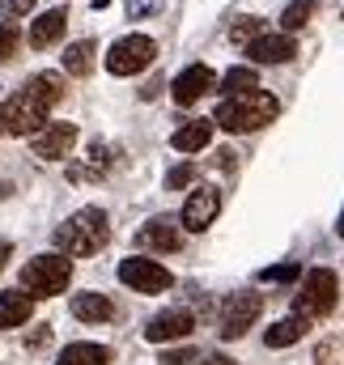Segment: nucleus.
Returning <instances> with one entry per match:
<instances>
[{"label": "nucleus", "mask_w": 344, "mask_h": 365, "mask_svg": "<svg viewBox=\"0 0 344 365\" xmlns=\"http://www.w3.org/2000/svg\"><path fill=\"white\" fill-rule=\"evenodd\" d=\"M106 242H111V225H106V212L102 208H81L64 225H56V247L64 255H73V259L98 255Z\"/></svg>", "instance_id": "1"}, {"label": "nucleus", "mask_w": 344, "mask_h": 365, "mask_svg": "<svg viewBox=\"0 0 344 365\" xmlns=\"http://www.w3.org/2000/svg\"><path fill=\"white\" fill-rule=\"evenodd\" d=\"M276 98L263 90H247V93H234V98H221L217 115H213V128H226V132H256L263 123L276 119Z\"/></svg>", "instance_id": "2"}, {"label": "nucleus", "mask_w": 344, "mask_h": 365, "mask_svg": "<svg viewBox=\"0 0 344 365\" xmlns=\"http://www.w3.org/2000/svg\"><path fill=\"white\" fill-rule=\"evenodd\" d=\"M69 280H73V264H69L64 255H34V259L21 268V289H26L30 302H34V297H56V293H64Z\"/></svg>", "instance_id": "3"}, {"label": "nucleus", "mask_w": 344, "mask_h": 365, "mask_svg": "<svg viewBox=\"0 0 344 365\" xmlns=\"http://www.w3.org/2000/svg\"><path fill=\"white\" fill-rule=\"evenodd\" d=\"M336 302H340V280L336 272H328V268H310V272L302 276V293H298V319H328L332 310H336Z\"/></svg>", "instance_id": "4"}, {"label": "nucleus", "mask_w": 344, "mask_h": 365, "mask_svg": "<svg viewBox=\"0 0 344 365\" xmlns=\"http://www.w3.org/2000/svg\"><path fill=\"white\" fill-rule=\"evenodd\" d=\"M47 110H51V106H43L30 90H21L0 106V128H4L9 136H39V132L47 128Z\"/></svg>", "instance_id": "5"}, {"label": "nucleus", "mask_w": 344, "mask_h": 365, "mask_svg": "<svg viewBox=\"0 0 344 365\" xmlns=\"http://www.w3.org/2000/svg\"><path fill=\"white\" fill-rule=\"evenodd\" d=\"M158 60V43L149 34H128L119 43H111V56H106V73L115 77H132L141 68H149Z\"/></svg>", "instance_id": "6"}, {"label": "nucleus", "mask_w": 344, "mask_h": 365, "mask_svg": "<svg viewBox=\"0 0 344 365\" xmlns=\"http://www.w3.org/2000/svg\"><path fill=\"white\" fill-rule=\"evenodd\" d=\"M259 310H263V297L259 293H230L226 302H221V340H243L251 327H256V319H259Z\"/></svg>", "instance_id": "7"}, {"label": "nucleus", "mask_w": 344, "mask_h": 365, "mask_svg": "<svg viewBox=\"0 0 344 365\" xmlns=\"http://www.w3.org/2000/svg\"><path fill=\"white\" fill-rule=\"evenodd\" d=\"M119 280L128 284V289H136V293H166L174 284V276L158 264V259H123L119 264Z\"/></svg>", "instance_id": "8"}, {"label": "nucleus", "mask_w": 344, "mask_h": 365, "mask_svg": "<svg viewBox=\"0 0 344 365\" xmlns=\"http://www.w3.org/2000/svg\"><path fill=\"white\" fill-rule=\"evenodd\" d=\"M221 212V191L217 187H196L191 195H187V204H183V230H191V234H204L208 225H213V217Z\"/></svg>", "instance_id": "9"}, {"label": "nucleus", "mask_w": 344, "mask_h": 365, "mask_svg": "<svg viewBox=\"0 0 344 365\" xmlns=\"http://www.w3.org/2000/svg\"><path fill=\"white\" fill-rule=\"evenodd\" d=\"M73 145H77V123H47V128L34 136V158L60 162V158L73 153Z\"/></svg>", "instance_id": "10"}, {"label": "nucleus", "mask_w": 344, "mask_h": 365, "mask_svg": "<svg viewBox=\"0 0 344 365\" xmlns=\"http://www.w3.org/2000/svg\"><path fill=\"white\" fill-rule=\"evenodd\" d=\"M191 331H196V314H191V310H162L158 319H149L145 340L166 344V340H187Z\"/></svg>", "instance_id": "11"}, {"label": "nucleus", "mask_w": 344, "mask_h": 365, "mask_svg": "<svg viewBox=\"0 0 344 365\" xmlns=\"http://www.w3.org/2000/svg\"><path fill=\"white\" fill-rule=\"evenodd\" d=\"M213 68L208 64H191V68H183L178 77H174V86H171V98L178 102V106H191V102H200L204 93L213 90Z\"/></svg>", "instance_id": "12"}, {"label": "nucleus", "mask_w": 344, "mask_h": 365, "mask_svg": "<svg viewBox=\"0 0 344 365\" xmlns=\"http://www.w3.org/2000/svg\"><path fill=\"white\" fill-rule=\"evenodd\" d=\"M247 56L256 64H285V60L298 56V43H293V34H259L256 43L247 47Z\"/></svg>", "instance_id": "13"}, {"label": "nucleus", "mask_w": 344, "mask_h": 365, "mask_svg": "<svg viewBox=\"0 0 344 365\" xmlns=\"http://www.w3.org/2000/svg\"><path fill=\"white\" fill-rule=\"evenodd\" d=\"M136 242L141 247H149V251H178L183 247V234H178V225H174V217H153L141 234H136Z\"/></svg>", "instance_id": "14"}, {"label": "nucleus", "mask_w": 344, "mask_h": 365, "mask_svg": "<svg viewBox=\"0 0 344 365\" xmlns=\"http://www.w3.org/2000/svg\"><path fill=\"white\" fill-rule=\"evenodd\" d=\"M64 30H69V13H64V9H47V13L30 26V47L43 51V47H51L56 38H64Z\"/></svg>", "instance_id": "15"}, {"label": "nucleus", "mask_w": 344, "mask_h": 365, "mask_svg": "<svg viewBox=\"0 0 344 365\" xmlns=\"http://www.w3.org/2000/svg\"><path fill=\"white\" fill-rule=\"evenodd\" d=\"M30 314H34V302H30L21 289H9V293H0V331H9V327H21Z\"/></svg>", "instance_id": "16"}, {"label": "nucleus", "mask_w": 344, "mask_h": 365, "mask_svg": "<svg viewBox=\"0 0 344 365\" xmlns=\"http://www.w3.org/2000/svg\"><path fill=\"white\" fill-rule=\"evenodd\" d=\"M73 314H77L81 323H111V319H115V306H111V297H102V293H77V297H73Z\"/></svg>", "instance_id": "17"}, {"label": "nucleus", "mask_w": 344, "mask_h": 365, "mask_svg": "<svg viewBox=\"0 0 344 365\" xmlns=\"http://www.w3.org/2000/svg\"><path fill=\"white\" fill-rule=\"evenodd\" d=\"M213 140V119H191L187 128H178L171 136V145L178 153H196V149H204Z\"/></svg>", "instance_id": "18"}, {"label": "nucleus", "mask_w": 344, "mask_h": 365, "mask_svg": "<svg viewBox=\"0 0 344 365\" xmlns=\"http://www.w3.org/2000/svg\"><path fill=\"white\" fill-rule=\"evenodd\" d=\"M302 336H306V319H298V314H293V319L272 323V327L263 331V344H268V349H289V344H298Z\"/></svg>", "instance_id": "19"}, {"label": "nucleus", "mask_w": 344, "mask_h": 365, "mask_svg": "<svg viewBox=\"0 0 344 365\" xmlns=\"http://www.w3.org/2000/svg\"><path fill=\"white\" fill-rule=\"evenodd\" d=\"M111 361V349H102V344H69L60 357H56V365H106Z\"/></svg>", "instance_id": "20"}, {"label": "nucleus", "mask_w": 344, "mask_h": 365, "mask_svg": "<svg viewBox=\"0 0 344 365\" xmlns=\"http://www.w3.org/2000/svg\"><path fill=\"white\" fill-rule=\"evenodd\" d=\"M26 90L34 93L43 106H56V102L64 98V77H60V73H34V77L26 81Z\"/></svg>", "instance_id": "21"}, {"label": "nucleus", "mask_w": 344, "mask_h": 365, "mask_svg": "<svg viewBox=\"0 0 344 365\" xmlns=\"http://www.w3.org/2000/svg\"><path fill=\"white\" fill-rule=\"evenodd\" d=\"M93 38H81V43H73L69 51H64V68L73 73V77H89V68H93Z\"/></svg>", "instance_id": "22"}, {"label": "nucleus", "mask_w": 344, "mask_h": 365, "mask_svg": "<svg viewBox=\"0 0 344 365\" xmlns=\"http://www.w3.org/2000/svg\"><path fill=\"white\" fill-rule=\"evenodd\" d=\"M221 90H226V98L247 93V90H259V73H256V68H230V73L221 77Z\"/></svg>", "instance_id": "23"}, {"label": "nucleus", "mask_w": 344, "mask_h": 365, "mask_svg": "<svg viewBox=\"0 0 344 365\" xmlns=\"http://www.w3.org/2000/svg\"><path fill=\"white\" fill-rule=\"evenodd\" d=\"M310 17H315V0H293V4L285 9L280 26H285V34H293V30H302V26H306Z\"/></svg>", "instance_id": "24"}, {"label": "nucleus", "mask_w": 344, "mask_h": 365, "mask_svg": "<svg viewBox=\"0 0 344 365\" xmlns=\"http://www.w3.org/2000/svg\"><path fill=\"white\" fill-rule=\"evenodd\" d=\"M298 276H302L298 259H285V264H276V268H263L259 280H263V284H285V280H298Z\"/></svg>", "instance_id": "25"}, {"label": "nucleus", "mask_w": 344, "mask_h": 365, "mask_svg": "<svg viewBox=\"0 0 344 365\" xmlns=\"http://www.w3.org/2000/svg\"><path fill=\"white\" fill-rule=\"evenodd\" d=\"M259 34H263V30H259V21H256V17H243V21H238V26L230 30V43H238V47H251V43H256Z\"/></svg>", "instance_id": "26"}, {"label": "nucleus", "mask_w": 344, "mask_h": 365, "mask_svg": "<svg viewBox=\"0 0 344 365\" xmlns=\"http://www.w3.org/2000/svg\"><path fill=\"white\" fill-rule=\"evenodd\" d=\"M17 43H21L17 26L13 21H0V60H13L17 56Z\"/></svg>", "instance_id": "27"}, {"label": "nucleus", "mask_w": 344, "mask_h": 365, "mask_svg": "<svg viewBox=\"0 0 344 365\" xmlns=\"http://www.w3.org/2000/svg\"><path fill=\"white\" fill-rule=\"evenodd\" d=\"M191 179H196V166H174L171 175H166V191H178V187H187Z\"/></svg>", "instance_id": "28"}, {"label": "nucleus", "mask_w": 344, "mask_h": 365, "mask_svg": "<svg viewBox=\"0 0 344 365\" xmlns=\"http://www.w3.org/2000/svg\"><path fill=\"white\" fill-rule=\"evenodd\" d=\"M30 9H34V0H0V17H21Z\"/></svg>", "instance_id": "29"}, {"label": "nucleus", "mask_w": 344, "mask_h": 365, "mask_svg": "<svg viewBox=\"0 0 344 365\" xmlns=\"http://www.w3.org/2000/svg\"><path fill=\"white\" fill-rule=\"evenodd\" d=\"M158 361L162 365H187V361H196V353H191V349H171V353H162Z\"/></svg>", "instance_id": "30"}, {"label": "nucleus", "mask_w": 344, "mask_h": 365, "mask_svg": "<svg viewBox=\"0 0 344 365\" xmlns=\"http://www.w3.org/2000/svg\"><path fill=\"white\" fill-rule=\"evenodd\" d=\"M191 365H234V357H226V353H204V357H196Z\"/></svg>", "instance_id": "31"}, {"label": "nucleus", "mask_w": 344, "mask_h": 365, "mask_svg": "<svg viewBox=\"0 0 344 365\" xmlns=\"http://www.w3.org/2000/svg\"><path fill=\"white\" fill-rule=\"evenodd\" d=\"M47 340H51V331H47V327H43V331H34V336H30V349H43V344H47Z\"/></svg>", "instance_id": "32"}, {"label": "nucleus", "mask_w": 344, "mask_h": 365, "mask_svg": "<svg viewBox=\"0 0 344 365\" xmlns=\"http://www.w3.org/2000/svg\"><path fill=\"white\" fill-rule=\"evenodd\" d=\"M9 255H13V247H9V242H0V272H4V264H9Z\"/></svg>", "instance_id": "33"}, {"label": "nucleus", "mask_w": 344, "mask_h": 365, "mask_svg": "<svg viewBox=\"0 0 344 365\" xmlns=\"http://www.w3.org/2000/svg\"><path fill=\"white\" fill-rule=\"evenodd\" d=\"M336 234H344V212H340V221H336Z\"/></svg>", "instance_id": "34"}]
</instances>
